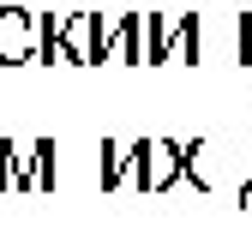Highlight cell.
Masks as SVG:
<instances>
[{
	"instance_id": "obj_2",
	"label": "cell",
	"mask_w": 252,
	"mask_h": 252,
	"mask_svg": "<svg viewBox=\"0 0 252 252\" xmlns=\"http://www.w3.org/2000/svg\"><path fill=\"white\" fill-rule=\"evenodd\" d=\"M60 60L66 66H102V12H66L60 18Z\"/></svg>"
},
{
	"instance_id": "obj_4",
	"label": "cell",
	"mask_w": 252,
	"mask_h": 252,
	"mask_svg": "<svg viewBox=\"0 0 252 252\" xmlns=\"http://www.w3.org/2000/svg\"><path fill=\"white\" fill-rule=\"evenodd\" d=\"M102 60H114V66H144V12H120V24L102 30Z\"/></svg>"
},
{
	"instance_id": "obj_6",
	"label": "cell",
	"mask_w": 252,
	"mask_h": 252,
	"mask_svg": "<svg viewBox=\"0 0 252 252\" xmlns=\"http://www.w3.org/2000/svg\"><path fill=\"white\" fill-rule=\"evenodd\" d=\"M186 180L204 186V192L216 186V162H210V144H204V138H198V144H186Z\"/></svg>"
},
{
	"instance_id": "obj_8",
	"label": "cell",
	"mask_w": 252,
	"mask_h": 252,
	"mask_svg": "<svg viewBox=\"0 0 252 252\" xmlns=\"http://www.w3.org/2000/svg\"><path fill=\"white\" fill-rule=\"evenodd\" d=\"M30 150H36V192H48L54 186V138H36Z\"/></svg>"
},
{
	"instance_id": "obj_1",
	"label": "cell",
	"mask_w": 252,
	"mask_h": 252,
	"mask_svg": "<svg viewBox=\"0 0 252 252\" xmlns=\"http://www.w3.org/2000/svg\"><path fill=\"white\" fill-rule=\"evenodd\" d=\"M174 180H186V144L180 138H138L132 144V186L150 192H168Z\"/></svg>"
},
{
	"instance_id": "obj_7",
	"label": "cell",
	"mask_w": 252,
	"mask_h": 252,
	"mask_svg": "<svg viewBox=\"0 0 252 252\" xmlns=\"http://www.w3.org/2000/svg\"><path fill=\"white\" fill-rule=\"evenodd\" d=\"M126 168H132V144L102 138V186H120V180H126Z\"/></svg>"
},
{
	"instance_id": "obj_10",
	"label": "cell",
	"mask_w": 252,
	"mask_h": 252,
	"mask_svg": "<svg viewBox=\"0 0 252 252\" xmlns=\"http://www.w3.org/2000/svg\"><path fill=\"white\" fill-rule=\"evenodd\" d=\"M252 198V150H246V174H240V204Z\"/></svg>"
},
{
	"instance_id": "obj_5",
	"label": "cell",
	"mask_w": 252,
	"mask_h": 252,
	"mask_svg": "<svg viewBox=\"0 0 252 252\" xmlns=\"http://www.w3.org/2000/svg\"><path fill=\"white\" fill-rule=\"evenodd\" d=\"M0 192H36V150L0 138Z\"/></svg>"
},
{
	"instance_id": "obj_9",
	"label": "cell",
	"mask_w": 252,
	"mask_h": 252,
	"mask_svg": "<svg viewBox=\"0 0 252 252\" xmlns=\"http://www.w3.org/2000/svg\"><path fill=\"white\" fill-rule=\"evenodd\" d=\"M234 48H240V60L252 66V12H240V24H234Z\"/></svg>"
},
{
	"instance_id": "obj_3",
	"label": "cell",
	"mask_w": 252,
	"mask_h": 252,
	"mask_svg": "<svg viewBox=\"0 0 252 252\" xmlns=\"http://www.w3.org/2000/svg\"><path fill=\"white\" fill-rule=\"evenodd\" d=\"M36 60V12L0 6V66H30Z\"/></svg>"
}]
</instances>
